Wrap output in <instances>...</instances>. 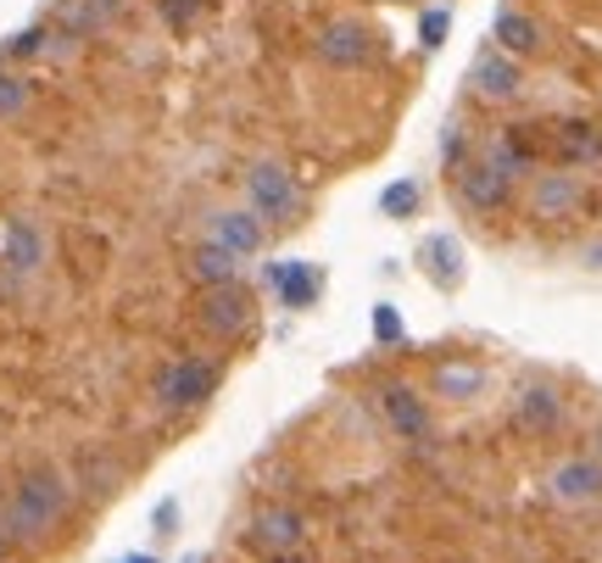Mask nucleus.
<instances>
[{"label": "nucleus", "mask_w": 602, "mask_h": 563, "mask_svg": "<svg viewBox=\"0 0 602 563\" xmlns=\"http://www.w3.org/2000/svg\"><path fill=\"white\" fill-rule=\"evenodd\" d=\"M62 507H67V486H62L57 468H34V475H23V486H17L12 502H7V530H12V541L51 536L57 519H62Z\"/></svg>", "instance_id": "nucleus-1"}, {"label": "nucleus", "mask_w": 602, "mask_h": 563, "mask_svg": "<svg viewBox=\"0 0 602 563\" xmlns=\"http://www.w3.org/2000/svg\"><path fill=\"white\" fill-rule=\"evenodd\" d=\"M241 184H246V207H251L262 223H291V218L302 212V179H296L285 162L262 157V162L246 168Z\"/></svg>", "instance_id": "nucleus-2"}, {"label": "nucleus", "mask_w": 602, "mask_h": 563, "mask_svg": "<svg viewBox=\"0 0 602 563\" xmlns=\"http://www.w3.org/2000/svg\"><path fill=\"white\" fill-rule=\"evenodd\" d=\"M452 191L463 201V212H480V218H496L507 201H514V179H507L491 157H469L457 173H452Z\"/></svg>", "instance_id": "nucleus-3"}, {"label": "nucleus", "mask_w": 602, "mask_h": 563, "mask_svg": "<svg viewBox=\"0 0 602 563\" xmlns=\"http://www.w3.org/2000/svg\"><path fill=\"white\" fill-rule=\"evenodd\" d=\"M212 385H218L212 363H201V357H179V363L162 368L157 396H162V407H173V413H196V407L212 402Z\"/></svg>", "instance_id": "nucleus-4"}, {"label": "nucleus", "mask_w": 602, "mask_h": 563, "mask_svg": "<svg viewBox=\"0 0 602 563\" xmlns=\"http://www.w3.org/2000/svg\"><path fill=\"white\" fill-rule=\"evenodd\" d=\"M307 541V519L291 507V502H268L251 513V525H246V547L268 552V558H280V552H302Z\"/></svg>", "instance_id": "nucleus-5"}, {"label": "nucleus", "mask_w": 602, "mask_h": 563, "mask_svg": "<svg viewBox=\"0 0 602 563\" xmlns=\"http://www.w3.org/2000/svg\"><path fill=\"white\" fill-rule=\"evenodd\" d=\"M580 196H586V184L575 179V168H546V173L530 179L525 207H530L536 223H564V218L580 207Z\"/></svg>", "instance_id": "nucleus-6"}, {"label": "nucleus", "mask_w": 602, "mask_h": 563, "mask_svg": "<svg viewBox=\"0 0 602 563\" xmlns=\"http://www.w3.org/2000/svg\"><path fill=\"white\" fill-rule=\"evenodd\" d=\"M312 51H318V62L352 73V68H363L368 57H374V34H368L357 17H330L312 34Z\"/></svg>", "instance_id": "nucleus-7"}, {"label": "nucleus", "mask_w": 602, "mask_h": 563, "mask_svg": "<svg viewBox=\"0 0 602 563\" xmlns=\"http://www.w3.org/2000/svg\"><path fill=\"white\" fill-rule=\"evenodd\" d=\"M469 84L486 101H519L525 96V68H519V57H507L502 45H486V51H475V62H469Z\"/></svg>", "instance_id": "nucleus-8"}, {"label": "nucleus", "mask_w": 602, "mask_h": 563, "mask_svg": "<svg viewBox=\"0 0 602 563\" xmlns=\"http://www.w3.org/2000/svg\"><path fill=\"white\" fill-rule=\"evenodd\" d=\"M546 151L558 157V168H597L602 162V128L586 123V118H558L546 134Z\"/></svg>", "instance_id": "nucleus-9"}, {"label": "nucleus", "mask_w": 602, "mask_h": 563, "mask_svg": "<svg viewBox=\"0 0 602 563\" xmlns=\"http://www.w3.org/2000/svg\"><path fill=\"white\" fill-rule=\"evenodd\" d=\"M196 323H201L207 335H218V341L241 335L246 323H251V296H246V285H218V291H207L201 307H196Z\"/></svg>", "instance_id": "nucleus-10"}, {"label": "nucleus", "mask_w": 602, "mask_h": 563, "mask_svg": "<svg viewBox=\"0 0 602 563\" xmlns=\"http://www.w3.org/2000/svg\"><path fill=\"white\" fill-rule=\"evenodd\" d=\"M514 425H519L525 436H552V430L564 425V391L546 385V380L519 385V396H514Z\"/></svg>", "instance_id": "nucleus-11"}, {"label": "nucleus", "mask_w": 602, "mask_h": 563, "mask_svg": "<svg viewBox=\"0 0 602 563\" xmlns=\"http://www.w3.org/2000/svg\"><path fill=\"white\" fill-rule=\"evenodd\" d=\"M552 502H564V507H580V502H597L602 497V457H569L552 468V480H546Z\"/></svg>", "instance_id": "nucleus-12"}, {"label": "nucleus", "mask_w": 602, "mask_h": 563, "mask_svg": "<svg viewBox=\"0 0 602 563\" xmlns=\"http://www.w3.org/2000/svg\"><path fill=\"white\" fill-rule=\"evenodd\" d=\"M380 418L402 436V441H425L430 436V407L413 385H385L380 391Z\"/></svg>", "instance_id": "nucleus-13"}, {"label": "nucleus", "mask_w": 602, "mask_h": 563, "mask_svg": "<svg viewBox=\"0 0 602 563\" xmlns=\"http://www.w3.org/2000/svg\"><path fill=\"white\" fill-rule=\"evenodd\" d=\"M262 279H268V285L280 291V302L296 307V313L323 296V268H318V262H268Z\"/></svg>", "instance_id": "nucleus-14"}, {"label": "nucleus", "mask_w": 602, "mask_h": 563, "mask_svg": "<svg viewBox=\"0 0 602 563\" xmlns=\"http://www.w3.org/2000/svg\"><path fill=\"white\" fill-rule=\"evenodd\" d=\"M212 241L229 246L235 257H257V252L268 246V223H262L251 207H241V212H218V218H212Z\"/></svg>", "instance_id": "nucleus-15"}, {"label": "nucleus", "mask_w": 602, "mask_h": 563, "mask_svg": "<svg viewBox=\"0 0 602 563\" xmlns=\"http://www.w3.org/2000/svg\"><path fill=\"white\" fill-rule=\"evenodd\" d=\"M123 12V0H62L57 12V28L73 34V39H96L112 28V17Z\"/></svg>", "instance_id": "nucleus-16"}, {"label": "nucleus", "mask_w": 602, "mask_h": 563, "mask_svg": "<svg viewBox=\"0 0 602 563\" xmlns=\"http://www.w3.org/2000/svg\"><path fill=\"white\" fill-rule=\"evenodd\" d=\"M191 279L201 291H218V285H241V257L229 252V246H218V241H207L196 257H191Z\"/></svg>", "instance_id": "nucleus-17"}, {"label": "nucleus", "mask_w": 602, "mask_h": 563, "mask_svg": "<svg viewBox=\"0 0 602 563\" xmlns=\"http://www.w3.org/2000/svg\"><path fill=\"white\" fill-rule=\"evenodd\" d=\"M491 45H502L507 57H536L541 51V23L525 17V12H496V28H491Z\"/></svg>", "instance_id": "nucleus-18"}, {"label": "nucleus", "mask_w": 602, "mask_h": 563, "mask_svg": "<svg viewBox=\"0 0 602 563\" xmlns=\"http://www.w3.org/2000/svg\"><path fill=\"white\" fill-rule=\"evenodd\" d=\"M519 134H525V128H496L491 146H486V157H491L507 179H536V173H541V168H536V151L525 146Z\"/></svg>", "instance_id": "nucleus-19"}, {"label": "nucleus", "mask_w": 602, "mask_h": 563, "mask_svg": "<svg viewBox=\"0 0 602 563\" xmlns=\"http://www.w3.org/2000/svg\"><path fill=\"white\" fill-rule=\"evenodd\" d=\"M480 385H486V368L469 363V357H452V363L435 368V396L441 402H469V396H480Z\"/></svg>", "instance_id": "nucleus-20"}, {"label": "nucleus", "mask_w": 602, "mask_h": 563, "mask_svg": "<svg viewBox=\"0 0 602 563\" xmlns=\"http://www.w3.org/2000/svg\"><path fill=\"white\" fill-rule=\"evenodd\" d=\"M425 262H430V279H441V285H463V246L452 241V234H430L425 241Z\"/></svg>", "instance_id": "nucleus-21"}, {"label": "nucleus", "mask_w": 602, "mask_h": 563, "mask_svg": "<svg viewBox=\"0 0 602 563\" xmlns=\"http://www.w3.org/2000/svg\"><path fill=\"white\" fill-rule=\"evenodd\" d=\"M39 257H45V246H39L34 223H12L7 229V262H12V273H34Z\"/></svg>", "instance_id": "nucleus-22"}, {"label": "nucleus", "mask_w": 602, "mask_h": 563, "mask_svg": "<svg viewBox=\"0 0 602 563\" xmlns=\"http://www.w3.org/2000/svg\"><path fill=\"white\" fill-rule=\"evenodd\" d=\"M34 101V78L28 73H0V118H17Z\"/></svg>", "instance_id": "nucleus-23"}, {"label": "nucleus", "mask_w": 602, "mask_h": 563, "mask_svg": "<svg viewBox=\"0 0 602 563\" xmlns=\"http://www.w3.org/2000/svg\"><path fill=\"white\" fill-rule=\"evenodd\" d=\"M45 23H34V28H23V34H12L7 39V62H34V57H45Z\"/></svg>", "instance_id": "nucleus-24"}, {"label": "nucleus", "mask_w": 602, "mask_h": 563, "mask_svg": "<svg viewBox=\"0 0 602 563\" xmlns=\"http://www.w3.org/2000/svg\"><path fill=\"white\" fill-rule=\"evenodd\" d=\"M446 34H452V7H430L419 17V45H425V51H441Z\"/></svg>", "instance_id": "nucleus-25"}, {"label": "nucleus", "mask_w": 602, "mask_h": 563, "mask_svg": "<svg viewBox=\"0 0 602 563\" xmlns=\"http://www.w3.org/2000/svg\"><path fill=\"white\" fill-rule=\"evenodd\" d=\"M380 207H385L391 218H413V212H419V184H413V179H396L391 191L380 196Z\"/></svg>", "instance_id": "nucleus-26"}, {"label": "nucleus", "mask_w": 602, "mask_h": 563, "mask_svg": "<svg viewBox=\"0 0 602 563\" xmlns=\"http://www.w3.org/2000/svg\"><path fill=\"white\" fill-rule=\"evenodd\" d=\"M201 7H207V0H157L162 23H168V28H179V34H184V28H191V23L201 17Z\"/></svg>", "instance_id": "nucleus-27"}, {"label": "nucleus", "mask_w": 602, "mask_h": 563, "mask_svg": "<svg viewBox=\"0 0 602 563\" xmlns=\"http://www.w3.org/2000/svg\"><path fill=\"white\" fill-rule=\"evenodd\" d=\"M402 335H407V330H402V313H396L391 302H380V307H374V341H380V346H402Z\"/></svg>", "instance_id": "nucleus-28"}, {"label": "nucleus", "mask_w": 602, "mask_h": 563, "mask_svg": "<svg viewBox=\"0 0 602 563\" xmlns=\"http://www.w3.org/2000/svg\"><path fill=\"white\" fill-rule=\"evenodd\" d=\"M441 168H446V173L463 168V128H457V123L441 128Z\"/></svg>", "instance_id": "nucleus-29"}, {"label": "nucleus", "mask_w": 602, "mask_h": 563, "mask_svg": "<svg viewBox=\"0 0 602 563\" xmlns=\"http://www.w3.org/2000/svg\"><path fill=\"white\" fill-rule=\"evenodd\" d=\"M173 519H179V507H173V502H162V507H157V525H162V530H173Z\"/></svg>", "instance_id": "nucleus-30"}, {"label": "nucleus", "mask_w": 602, "mask_h": 563, "mask_svg": "<svg viewBox=\"0 0 602 563\" xmlns=\"http://www.w3.org/2000/svg\"><path fill=\"white\" fill-rule=\"evenodd\" d=\"M12 552V530H7V519H0V558Z\"/></svg>", "instance_id": "nucleus-31"}, {"label": "nucleus", "mask_w": 602, "mask_h": 563, "mask_svg": "<svg viewBox=\"0 0 602 563\" xmlns=\"http://www.w3.org/2000/svg\"><path fill=\"white\" fill-rule=\"evenodd\" d=\"M118 563H157L151 552H134V558H118Z\"/></svg>", "instance_id": "nucleus-32"}, {"label": "nucleus", "mask_w": 602, "mask_h": 563, "mask_svg": "<svg viewBox=\"0 0 602 563\" xmlns=\"http://www.w3.org/2000/svg\"><path fill=\"white\" fill-rule=\"evenodd\" d=\"M273 563H307V558H296V552H280V558H273Z\"/></svg>", "instance_id": "nucleus-33"}, {"label": "nucleus", "mask_w": 602, "mask_h": 563, "mask_svg": "<svg viewBox=\"0 0 602 563\" xmlns=\"http://www.w3.org/2000/svg\"><path fill=\"white\" fill-rule=\"evenodd\" d=\"M597 457H602V430H597Z\"/></svg>", "instance_id": "nucleus-34"}]
</instances>
